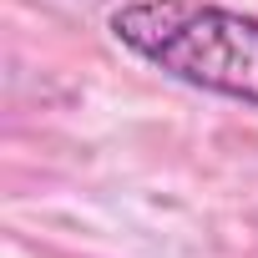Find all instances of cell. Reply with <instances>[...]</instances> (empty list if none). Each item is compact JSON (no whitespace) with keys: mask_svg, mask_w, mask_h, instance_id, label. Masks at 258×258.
<instances>
[{"mask_svg":"<svg viewBox=\"0 0 258 258\" xmlns=\"http://www.w3.org/2000/svg\"><path fill=\"white\" fill-rule=\"evenodd\" d=\"M106 31L152 71L258 106V16L213 0H126L106 16Z\"/></svg>","mask_w":258,"mask_h":258,"instance_id":"6da1fadb","label":"cell"}]
</instances>
